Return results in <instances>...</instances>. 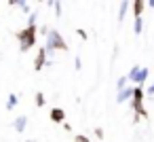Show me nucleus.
<instances>
[{
    "instance_id": "obj_1",
    "label": "nucleus",
    "mask_w": 154,
    "mask_h": 142,
    "mask_svg": "<svg viewBox=\"0 0 154 142\" xmlns=\"http://www.w3.org/2000/svg\"><path fill=\"white\" fill-rule=\"evenodd\" d=\"M133 110H135V121H139L141 117H146V108H143V91L139 87H135V93H133Z\"/></svg>"
},
{
    "instance_id": "obj_2",
    "label": "nucleus",
    "mask_w": 154,
    "mask_h": 142,
    "mask_svg": "<svg viewBox=\"0 0 154 142\" xmlns=\"http://www.w3.org/2000/svg\"><path fill=\"white\" fill-rule=\"evenodd\" d=\"M17 36H19V40H21V49L28 51V49L34 45V24H30V26H28L23 32H19Z\"/></svg>"
},
{
    "instance_id": "obj_3",
    "label": "nucleus",
    "mask_w": 154,
    "mask_h": 142,
    "mask_svg": "<svg viewBox=\"0 0 154 142\" xmlns=\"http://www.w3.org/2000/svg\"><path fill=\"white\" fill-rule=\"evenodd\" d=\"M49 53L53 51V49H66V43L61 40V36L57 34V32H49Z\"/></svg>"
},
{
    "instance_id": "obj_4",
    "label": "nucleus",
    "mask_w": 154,
    "mask_h": 142,
    "mask_svg": "<svg viewBox=\"0 0 154 142\" xmlns=\"http://www.w3.org/2000/svg\"><path fill=\"white\" fill-rule=\"evenodd\" d=\"M129 79H131V81H135L137 85H141V83L148 79V70H146V68H137V66H135V68L129 72Z\"/></svg>"
},
{
    "instance_id": "obj_5",
    "label": "nucleus",
    "mask_w": 154,
    "mask_h": 142,
    "mask_svg": "<svg viewBox=\"0 0 154 142\" xmlns=\"http://www.w3.org/2000/svg\"><path fill=\"white\" fill-rule=\"evenodd\" d=\"M63 119H66V112H63L61 108H53V110H51V121H55V123H63Z\"/></svg>"
},
{
    "instance_id": "obj_6",
    "label": "nucleus",
    "mask_w": 154,
    "mask_h": 142,
    "mask_svg": "<svg viewBox=\"0 0 154 142\" xmlns=\"http://www.w3.org/2000/svg\"><path fill=\"white\" fill-rule=\"evenodd\" d=\"M133 93H135V89H120V93H118V98H116V102H125V100H129V98H133Z\"/></svg>"
},
{
    "instance_id": "obj_7",
    "label": "nucleus",
    "mask_w": 154,
    "mask_h": 142,
    "mask_svg": "<svg viewBox=\"0 0 154 142\" xmlns=\"http://www.w3.org/2000/svg\"><path fill=\"white\" fill-rule=\"evenodd\" d=\"M45 60H47V51L42 49V51L38 53V57H36V64H34V66H36V70H40V68L45 66Z\"/></svg>"
},
{
    "instance_id": "obj_8",
    "label": "nucleus",
    "mask_w": 154,
    "mask_h": 142,
    "mask_svg": "<svg viewBox=\"0 0 154 142\" xmlns=\"http://www.w3.org/2000/svg\"><path fill=\"white\" fill-rule=\"evenodd\" d=\"M26 123H28V117H17L15 119V129L17 131H23L26 129Z\"/></svg>"
},
{
    "instance_id": "obj_9",
    "label": "nucleus",
    "mask_w": 154,
    "mask_h": 142,
    "mask_svg": "<svg viewBox=\"0 0 154 142\" xmlns=\"http://www.w3.org/2000/svg\"><path fill=\"white\" fill-rule=\"evenodd\" d=\"M13 106H17V95H15V93H13V95H9V100H7V108L11 110Z\"/></svg>"
},
{
    "instance_id": "obj_10",
    "label": "nucleus",
    "mask_w": 154,
    "mask_h": 142,
    "mask_svg": "<svg viewBox=\"0 0 154 142\" xmlns=\"http://www.w3.org/2000/svg\"><path fill=\"white\" fill-rule=\"evenodd\" d=\"M141 9H143V0H135V13L137 15L141 13Z\"/></svg>"
},
{
    "instance_id": "obj_11",
    "label": "nucleus",
    "mask_w": 154,
    "mask_h": 142,
    "mask_svg": "<svg viewBox=\"0 0 154 142\" xmlns=\"http://www.w3.org/2000/svg\"><path fill=\"white\" fill-rule=\"evenodd\" d=\"M36 104H38V106H45V95H42V93L36 95Z\"/></svg>"
},
{
    "instance_id": "obj_12",
    "label": "nucleus",
    "mask_w": 154,
    "mask_h": 142,
    "mask_svg": "<svg viewBox=\"0 0 154 142\" xmlns=\"http://www.w3.org/2000/svg\"><path fill=\"white\" fill-rule=\"evenodd\" d=\"M74 142H89V138H87V136H76Z\"/></svg>"
},
{
    "instance_id": "obj_13",
    "label": "nucleus",
    "mask_w": 154,
    "mask_h": 142,
    "mask_svg": "<svg viewBox=\"0 0 154 142\" xmlns=\"http://www.w3.org/2000/svg\"><path fill=\"white\" fill-rule=\"evenodd\" d=\"M135 32H141V19L137 17V21H135Z\"/></svg>"
},
{
    "instance_id": "obj_14",
    "label": "nucleus",
    "mask_w": 154,
    "mask_h": 142,
    "mask_svg": "<svg viewBox=\"0 0 154 142\" xmlns=\"http://www.w3.org/2000/svg\"><path fill=\"white\" fill-rule=\"evenodd\" d=\"M95 136H97V138H103V129L97 127V129H95Z\"/></svg>"
},
{
    "instance_id": "obj_15",
    "label": "nucleus",
    "mask_w": 154,
    "mask_h": 142,
    "mask_svg": "<svg viewBox=\"0 0 154 142\" xmlns=\"http://www.w3.org/2000/svg\"><path fill=\"white\" fill-rule=\"evenodd\" d=\"M150 93H154V83H152V87H150Z\"/></svg>"
}]
</instances>
